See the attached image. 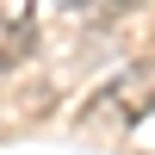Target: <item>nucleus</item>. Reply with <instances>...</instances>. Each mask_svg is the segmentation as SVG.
<instances>
[{
    "label": "nucleus",
    "instance_id": "f257e3e1",
    "mask_svg": "<svg viewBox=\"0 0 155 155\" xmlns=\"http://www.w3.org/2000/svg\"><path fill=\"white\" fill-rule=\"evenodd\" d=\"M31 50V6H0V62H19Z\"/></svg>",
    "mask_w": 155,
    "mask_h": 155
}]
</instances>
